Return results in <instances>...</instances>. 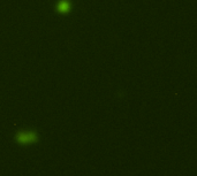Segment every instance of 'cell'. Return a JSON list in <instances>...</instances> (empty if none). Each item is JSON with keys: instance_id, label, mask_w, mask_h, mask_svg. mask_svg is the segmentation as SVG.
I'll return each instance as SVG.
<instances>
[{"instance_id": "1", "label": "cell", "mask_w": 197, "mask_h": 176, "mask_svg": "<svg viewBox=\"0 0 197 176\" xmlns=\"http://www.w3.org/2000/svg\"><path fill=\"white\" fill-rule=\"evenodd\" d=\"M19 139H20L21 142H23V143H27V142L34 141L35 136H32L31 134H29V135H21V136H19Z\"/></svg>"}]
</instances>
